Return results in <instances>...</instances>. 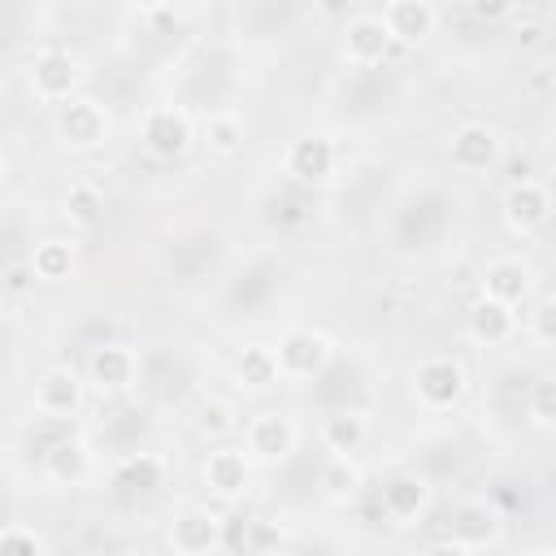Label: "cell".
<instances>
[{
  "mask_svg": "<svg viewBox=\"0 0 556 556\" xmlns=\"http://www.w3.org/2000/svg\"><path fill=\"white\" fill-rule=\"evenodd\" d=\"M269 352H274L278 378H291V382L317 378V374L334 361V343H330L321 330H308V326H291V330H282L278 343H274Z\"/></svg>",
  "mask_w": 556,
  "mask_h": 556,
  "instance_id": "6da1fadb",
  "label": "cell"
},
{
  "mask_svg": "<svg viewBox=\"0 0 556 556\" xmlns=\"http://www.w3.org/2000/svg\"><path fill=\"white\" fill-rule=\"evenodd\" d=\"M56 135H61V143L74 148V152L100 148L104 135H109V113H104V104L91 100V96H70V100H61V104H56Z\"/></svg>",
  "mask_w": 556,
  "mask_h": 556,
  "instance_id": "7a4b0ae2",
  "label": "cell"
},
{
  "mask_svg": "<svg viewBox=\"0 0 556 556\" xmlns=\"http://www.w3.org/2000/svg\"><path fill=\"white\" fill-rule=\"evenodd\" d=\"M465 387H469V378H465V365H460L456 356H426V361H417V369H413V395H417L426 408H434V413L460 404Z\"/></svg>",
  "mask_w": 556,
  "mask_h": 556,
  "instance_id": "3957f363",
  "label": "cell"
},
{
  "mask_svg": "<svg viewBox=\"0 0 556 556\" xmlns=\"http://www.w3.org/2000/svg\"><path fill=\"white\" fill-rule=\"evenodd\" d=\"M295 443H300V430H295V421H291L287 413L265 408V413L248 417V426H243V447H248V456L261 460V465L287 460V456L295 452Z\"/></svg>",
  "mask_w": 556,
  "mask_h": 556,
  "instance_id": "277c9868",
  "label": "cell"
},
{
  "mask_svg": "<svg viewBox=\"0 0 556 556\" xmlns=\"http://www.w3.org/2000/svg\"><path fill=\"white\" fill-rule=\"evenodd\" d=\"M83 83V65L74 52L65 48H43L35 61H30V91L43 100V104H61L78 91Z\"/></svg>",
  "mask_w": 556,
  "mask_h": 556,
  "instance_id": "5b68a950",
  "label": "cell"
},
{
  "mask_svg": "<svg viewBox=\"0 0 556 556\" xmlns=\"http://www.w3.org/2000/svg\"><path fill=\"white\" fill-rule=\"evenodd\" d=\"M195 139V126L191 117L178 109V104H156L143 113V148L156 156V161H174L191 148Z\"/></svg>",
  "mask_w": 556,
  "mask_h": 556,
  "instance_id": "8992f818",
  "label": "cell"
},
{
  "mask_svg": "<svg viewBox=\"0 0 556 556\" xmlns=\"http://www.w3.org/2000/svg\"><path fill=\"white\" fill-rule=\"evenodd\" d=\"M139 378V352L130 343H100L87 356V382L100 395H126Z\"/></svg>",
  "mask_w": 556,
  "mask_h": 556,
  "instance_id": "52a82bcc",
  "label": "cell"
},
{
  "mask_svg": "<svg viewBox=\"0 0 556 556\" xmlns=\"http://www.w3.org/2000/svg\"><path fill=\"white\" fill-rule=\"evenodd\" d=\"M500 208H504V222L513 235H534L552 217V191L539 178H513Z\"/></svg>",
  "mask_w": 556,
  "mask_h": 556,
  "instance_id": "ba28073f",
  "label": "cell"
},
{
  "mask_svg": "<svg viewBox=\"0 0 556 556\" xmlns=\"http://www.w3.org/2000/svg\"><path fill=\"white\" fill-rule=\"evenodd\" d=\"M83 391H87V382L70 365H52L35 382V413L43 421H70L83 408Z\"/></svg>",
  "mask_w": 556,
  "mask_h": 556,
  "instance_id": "9c48e42d",
  "label": "cell"
},
{
  "mask_svg": "<svg viewBox=\"0 0 556 556\" xmlns=\"http://www.w3.org/2000/svg\"><path fill=\"white\" fill-rule=\"evenodd\" d=\"M500 152H504V139H500V130L486 126V122H465V126H456L452 139H447V156H452V165L465 169V174L491 169V165L500 161Z\"/></svg>",
  "mask_w": 556,
  "mask_h": 556,
  "instance_id": "30bf717a",
  "label": "cell"
},
{
  "mask_svg": "<svg viewBox=\"0 0 556 556\" xmlns=\"http://www.w3.org/2000/svg\"><path fill=\"white\" fill-rule=\"evenodd\" d=\"M226 543V521L208 508H187L169 521V547L182 556H208Z\"/></svg>",
  "mask_w": 556,
  "mask_h": 556,
  "instance_id": "8fae6325",
  "label": "cell"
},
{
  "mask_svg": "<svg viewBox=\"0 0 556 556\" xmlns=\"http://www.w3.org/2000/svg\"><path fill=\"white\" fill-rule=\"evenodd\" d=\"M334 161H339V148L326 139V135H300L287 143L282 152V169L295 178V182H326L334 174Z\"/></svg>",
  "mask_w": 556,
  "mask_h": 556,
  "instance_id": "7c38bea8",
  "label": "cell"
},
{
  "mask_svg": "<svg viewBox=\"0 0 556 556\" xmlns=\"http://www.w3.org/2000/svg\"><path fill=\"white\" fill-rule=\"evenodd\" d=\"M391 48H395V39H391V30H387V22H382L378 13H361V17H352L348 30H343V56H348L352 65H361V70L382 65V61L391 56Z\"/></svg>",
  "mask_w": 556,
  "mask_h": 556,
  "instance_id": "4fadbf2b",
  "label": "cell"
},
{
  "mask_svg": "<svg viewBox=\"0 0 556 556\" xmlns=\"http://www.w3.org/2000/svg\"><path fill=\"white\" fill-rule=\"evenodd\" d=\"M204 486L217 495V500H239L248 491V478H252V456L239 452V447H213L204 456Z\"/></svg>",
  "mask_w": 556,
  "mask_h": 556,
  "instance_id": "5bb4252c",
  "label": "cell"
},
{
  "mask_svg": "<svg viewBox=\"0 0 556 556\" xmlns=\"http://www.w3.org/2000/svg\"><path fill=\"white\" fill-rule=\"evenodd\" d=\"M465 330L473 343L482 348H504L513 334H517V308L504 304V300H491V295H478L469 317H465Z\"/></svg>",
  "mask_w": 556,
  "mask_h": 556,
  "instance_id": "9a60e30c",
  "label": "cell"
},
{
  "mask_svg": "<svg viewBox=\"0 0 556 556\" xmlns=\"http://www.w3.org/2000/svg\"><path fill=\"white\" fill-rule=\"evenodd\" d=\"M378 17L387 22L391 39L404 43V48L426 43V39L434 35V26H439V13H434L430 0H387V9H382Z\"/></svg>",
  "mask_w": 556,
  "mask_h": 556,
  "instance_id": "2e32d148",
  "label": "cell"
},
{
  "mask_svg": "<svg viewBox=\"0 0 556 556\" xmlns=\"http://www.w3.org/2000/svg\"><path fill=\"white\" fill-rule=\"evenodd\" d=\"M43 473H48V482H56V486H78V482L91 473V452H87V443L74 439V434H61V439L43 452Z\"/></svg>",
  "mask_w": 556,
  "mask_h": 556,
  "instance_id": "e0dca14e",
  "label": "cell"
},
{
  "mask_svg": "<svg viewBox=\"0 0 556 556\" xmlns=\"http://www.w3.org/2000/svg\"><path fill=\"white\" fill-rule=\"evenodd\" d=\"M530 282H534V274H530L526 261H517V256H500V261H491L486 274H482V295L504 300V304L517 308V304L530 295Z\"/></svg>",
  "mask_w": 556,
  "mask_h": 556,
  "instance_id": "ac0fdd59",
  "label": "cell"
},
{
  "mask_svg": "<svg viewBox=\"0 0 556 556\" xmlns=\"http://www.w3.org/2000/svg\"><path fill=\"white\" fill-rule=\"evenodd\" d=\"M430 504V482L421 473H395L382 482V513L391 521H413Z\"/></svg>",
  "mask_w": 556,
  "mask_h": 556,
  "instance_id": "d6986e66",
  "label": "cell"
},
{
  "mask_svg": "<svg viewBox=\"0 0 556 556\" xmlns=\"http://www.w3.org/2000/svg\"><path fill=\"white\" fill-rule=\"evenodd\" d=\"M365 434H369V426H365V417H361L356 408H334V413H326V417H321V430H317L321 447H326V452H343V456H356L361 443H365Z\"/></svg>",
  "mask_w": 556,
  "mask_h": 556,
  "instance_id": "ffe728a7",
  "label": "cell"
},
{
  "mask_svg": "<svg viewBox=\"0 0 556 556\" xmlns=\"http://www.w3.org/2000/svg\"><path fill=\"white\" fill-rule=\"evenodd\" d=\"M161 482H165V460L156 452H135L113 473V486L126 491V495H152Z\"/></svg>",
  "mask_w": 556,
  "mask_h": 556,
  "instance_id": "44dd1931",
  "label": "cell"
},
{
  "mask_svg": "<svg viewBox=\"0 0 556 556\" xmlns=\"http://www.w3.org/2000/svg\"><path fill=\"white\" fill-rule=\"evenodd\" d=\"M74 261H78V248H74V239H61V235L39 239L30 252V269L43 282H65L74 274Z\"/></svg>",
  "mask_w": 556,
  "mask_h": 556,
  "instance_id": "7402d4cb",
  "label": "cell"
},
{
  "mask_svg": "<svg viewBox=\"0 0 556 556\" xmlns=\"http://www.w3.org/2000/svg\"><path fill=\"white\" fill-rule=\"evenodd\" d=\"M317 482H321V495H326V500H339V504H343V500H356V491H361L365 473H361L356 456H343V452H326Z\"/></svg>",
  "mask_w": 556,
  "mask_h": 556,
  "instance_id": "603a6c76",
  "label": "cell"
},
{
  "mask_svg": "<svg viewBox=\"0 0 556 556\" xmlns=\"http://www.w3.org/2000/svg\"><path fill=\"white\" fill-rule=\"evenodd\" d=\"M452 530H456V539H460V547H465V552L486 547V543H495V539H500V513H495V508H486V504H465V508L456 513Z\"/></svg>",
  "mask_w": 556,
  "mask_h": 556,
  "instance_id": "cb8c5ba5",
  "label": "cell"
},
{
  "mask_svg": "<svg viewBox=\"0 0 556 556\" xmlns=\"http://www.w3.org/2000/svg\"><path fill=\"white\" fill-rule=\"evenodd\" d=\"M204 139H208V148H213L217 156H235V152L243 148V139H248V122H243V113H235V109H217V113L204 122Z\"/></svg>",
  "mask_w": 556,
  "mask_h": 556,
  "instance_id": "d4e9b609",
  "label": "cell"
},
{
  "mask_svg": "<svg viewBox=\"0 0 556 556\" xmlns=\"http://www.w3.org/2000/svg\"><path fill=\"white\" fill-rule=\"evenodd\" d=\"M235 374H239V382H243V387H252V391H265L269 382H278V365H274V352H269L265 343L248 348V352L235 361Z\"/></svg>",
  "mask_w": 556,
  "mask_h": 556,
  "instance_id": "484cf974",
  "label": "cell"
},
{
  "mask_svg": "<svg viewBox=\"0 0 556 556\" xmlns=\"http://www.w3.org/2000/svg\"><path fill=\"white\" fill-rule=\"evenodd\" d=\"M100 213H104V195H100V187L87 182V178H78V182L65 191V217L78 222V226H96Z\"/></svg>",
  "mask_w": 556,
  "mask_h": 556,
  "instance_id": "4316f807",
  "label": "cell"
},
{
  "mask_svg": "<svg viewBox=\"0 0 556 556\" xmlns=\"http://www.w3.org/2000/svg\"><path fill=\"white\" fill-rule=\"evenodd\" d=\"M43 547H48V539L35 526H17V521L0 526V552H26V556H35Z\"/></svg>",
  "mask_w": 556,
  "mask_h": 556,
  "instance_id": "83f0119b",
  "label": "cell"
},
{
  "mask_svg": "<svg viewBox=\"0 0 556 556\" xmlns=\"http://www.w3.org/2000/svg\"><path fill=\"white\" fill-rule=\"evenodd\" d=\"M530 417H534V426H552V417H556V382L543 374V378H534V387H530Z\"/></svg>",
  "mask_w": 556,
  "mask_h": 556,
  "instance_id": "f1b7e54d",
  "label": "cell"
},
{
  "mask_svg": "<svg viewBox=\"0 0 556 556\" xmlns=\"http://www.w3.org/2000/svg\"><path fill=\"white\" fill-rule=\"evenodd\" d=\"M200 430H204V434H222V430H230V408H226L222 400H208V404L200 408Z\"/></svg>",
  "mask_w": 556,
  "mask_h": 556,
  "instance_id": "f546056e",
  "label": "cell"
},
{
  "mask_svg": "<svg viewBox=\"0 0 556 556\" xmlns=\"http://www.w3.org/2000/svg\"><path fill=\"white\" fill-rule=\"evenodd\" d=\"M465 4H469V13L482 17V22H500V17H508V13L517 9V0H465Z\"/></svg>",
  "mask_w": 556,
  "mask_h": 556,
  "instance_id": "4dcf8cb0",
  "label": "cell"
},
{
  "mask_svg": "<svg viewBox=\"0 0 556 556\" xmlns=\"http://www.w3.org/2000/svg\"><path fill=\"white\" fill-rule=\"evenodd\" d=\"M552 317H556V304H552V300H539V308H534V339H539V343H552V339H556Z\"/></svg>",
  "mask_w": 556,
  "mask_h": 556,
  "instance_id": "1f68e13d",
  "label": "cell"
},
{
  "mask_svg": "<svg viewBox=\"0 0 556 556\" xmlns=\"http://www.w3.org/2000/svg\"><path fill=\"white\" fill-rule=\"evenodd\" d=\"M130 9H139V13H156V9H165V0H126Z\"/></svg>",
  "mask_w": 556,
  "mask_h": 556,
  "instance_id": "d6a6232c",
  "label": "cell"
},
{
  "mask_svg": "<svg viewBox=\"0 0 556 556\" xmlns=\"http://www.w3.org/2000/svg\"><path fill=\"white\" fill-rule=\"evenodd\" d=\"M4 174H9V165H4V152H0V187H4Z\"/></svg>",
  "mask_w": 556,
  "mask_h": 556,
  "instance_id": "836d02e7",
  "label": "cell"
},
{
  "mask_svg": "<svg viewBox=\"0 0 556 556\" xmlns=\"http://www.w3.org/2000/svg\"><path fill=\"white\" fill-rule=\"evenodd\" d=\"M321 9H330V13H334V9H339V0H321Z\"/></svg>",
  "mask_w": 556,
  "mask_h": 556,
  "instance_id": "e575fe53",
  "label": "cell"
}]
</instances>
